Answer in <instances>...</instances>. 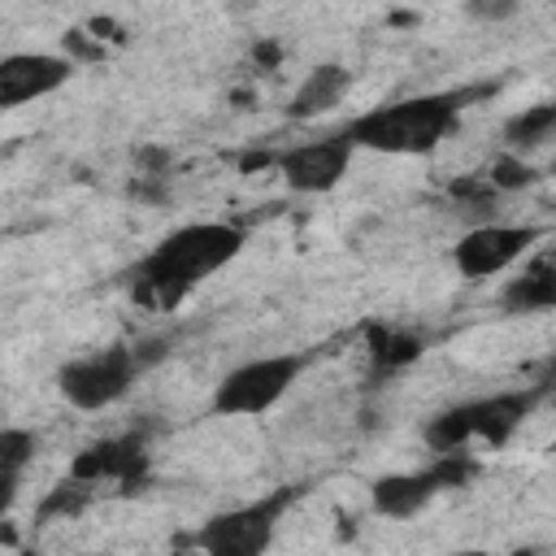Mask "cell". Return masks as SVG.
I'll return each mask as SVG.
<instances>
[{
  "label": "cell",
  "mask_w": 556,
  "mask_h": 556,
  "mask_svg": "<svg viewBox=\"0 0 556 556\" xmlns=\"http://www.w3.org/2000/svg\"><path fill=\"white\" fill-rule=\"evenodd\" d=\"M252 56H256L261 65H278V61H282V48L265 39V43H256V48H252Z\"/></svg>",
  "instance_id": "44dd1931"
},
{
  "label": "cell",
  "mask_w": 556,
  "mask_h": 556,
  "mask_svg": "<svg viewBox=\"0 0 556 556\" xmlns=\"http://www.w3.org/2000/svg\"><path fill=\"white\" fill-rule=\"evenodd\" d=\"M304 365H308V356H295V352L256 356V361L235 365L213 391V413L217 417H261V413H269L300 382Z\"/></svg>",
  "instance_id": "3957f363"
},
{
  "label": "cell",
  "mask_w": 556,
  "mask_h": 556,
  "mask_svg": "<svg viewBox=\"0 0 556 556\" xmlns=\"http://www.w3.org/2000/svg\"><path fill=\"white\" fill-rule=\"evenodd\" d=\"M456 117H460V96H413L361 113L343 135L352 148H369L387 156H426L447 139V130H456Z\"/></svg>",
  "instance_id": "7a4b0ae2"
},
{
  "label": "cell",
  "mask_w": 556,
  "mask_h": 556,
  "mask_svg": "<svg viewBox=\"0 0 556 556\" xmlns=\"http://www.w3.org/2000/svg\"><path fill=\"white\" fill-rule=\"evenodd\" d=\"M139 374V356L130 348H104V352H91V356H78L70 365L56 369V391L83 408V413H96V408H109L117 404L130 382Z\"/></svg>",
  "instance_id": "5b68a950"
},
{
  "label": "cell",
  "mask_w": 556,
  "mask_h": 556,
  "mask_svg": "<svg viewBox=\"0 0 556 556\" xmlns=\"http://www.w3.org/2000/svg\"><path fill=\"white\" fill-rule=\"evenodd\" d=\"M70 74H74V61L61 52H9L0 61V104L17 109L26 100L52 96L70 83Z\"/></svg>",
  "instance_id": "ba28073f"
},
{
  "label": "cell",
  "mask_w": 556,
  "mask_h": 556,
  "mask_svg": "<svg viewBox=\"0 0 556 556\" xmlns=\"http://www.w3.org/2000/svg\"><path fill=\"white\" fill-rule=\"evenodd\" d=\"M534 239H539L534 226H495V222L491 226H473L452 248V265H456L460 278L482 282V278H495V274L513 269L530 252Z\"/></svg>",
  "instance_id": "8992f818"
},
{
  "label": "cell",
  "mask_w": 556,
  "mask_h": 556,
  "mask_svg": "<svg viewBox=\"0 0 556 556\" xmlns=\"http://www.w3.org/2000/svg\"><path fill=\"white\" fill-rule=\"evenodd\" d=\"M469 439H473V430H469V413H465V404L443 408L439 417H430V421H426V447H430V452H439V456L460 452Z\"/></svg>",
  "instance_id": "2e32d148"
},
{
  "label": "cell",
  "mask_w": 556,
  "mask_h": 556,
  "mask_svg": "<svg viewBox=\"0 0 556 556\" xmlns=\"http://www.w3.org/2000/svg\"><path fill=\"white\" fill-rule=\"evenodd\" d=\"M378 356H382L387 365H404V361L421 356V339H413V334H382Z\"/></svg>",
  "instance_id": "ac0fdd59"
},
{
  "label": "cell",
  "mask_w": 556,
  "mask_h": 556,
  "mask_svg": "<svg viewBox=\"0 0 556 556\" xmlns=\"http://www.w3.org/2000/svg\"><path fill=\"white\" fill-rule=\"evenodd\" d=\"M239 252H243V230L239 226H230V222H191V226L169 230L152 248L139 278H143V287L161 291L165 300H178L182 291H191L208 274L226 269Z\"/></svg>",
  "instance_id": "6da1fadb"
},
{
  "label": "cell",
  "mask_w": 556,
  "mask_h": 556,
  "mask_svg": "<svg viewBox=\"0 0 556 556\" xmlns=\"http://www.w3.org/2000/svg\"><path fill=\"white\" fill-rule=\"evenodd\" d=\"M139 469H143V443L139 439H113V443L87 447L70 465V478L74 482H96V478H122V482H130Z\"/></svg>",
  "instance_id": "7c38bea8"
},
{
  "label": "cell",
  "mask_w": 556,
  "mask_h": 556,
  "mask_svg": "<svg viewBox=\"0 0 556 556\" xmlns=\"http://www.w3.org/2000/svg\"><path fill=\"white\" fill-rule=\"evenodd\" d=\"M486 182H491L495 191H521V187H530V182H534V169H530L517 152H504V156H495V161H491Z\"/></svg>",
  "instance_id": "e0dca14e"
},
{
  "label": "cell",
  "mask_w": 556,
  "mask_h": 556,
  "mask_svg": "<svg viewBox=\"0 0 556 556\" xmlns=\"http://www.w3.org/2000/svg\"><path fill=\"white\" fill-rule=\"evenodd\" d=\"M352 161V143L348 135L339 139H313V143H295L287 152L274 156V169L282 174V182L295 195H321L330 187H339V178L348 174Z\"/></svg>",
  "instance_id": "52a82bcc"
},
{
  "label": "cell",
  "mask_w": 556,
  "mask_h": 556,
  "mask_svg": "<svg viewBox=\"0 0 556 556\" xmlns=\"http://www.w3.org/2000/svg\"><path fill=\"white\" fill-rule=\"evenodd\" d=\"M30 456H35V434L30 430H17V426H9V430H0V508H9L13 504V491H17V478H22V469L30 465Z\"/></svg>",
  "instance_id": "9a60e30c"
},
{
  "label": "cell",
  "mask_w": 556,
  "mask_h": 556,
  "mask_svg": "<svg viewBox=\"0 0 556 556\" xmlns=\"http://www.w3.org/2000/svg\"><path fill=\"white\" fill-rule=\"evenodd\" d=\"M552 452H556V439H552Z\"/></svg>",
  "instance_id": "603a6c76"
},
{
  "label": "cell",
  "mask_w": 556,
  "mask_h": 556,
  "mask_svg": "<svg viewBox=\"0 0 556 556\" xmlns=\"http://www.w3.org/2000/svg\"><path fill=\"white\" fill-rule=\"evenodd\" d=\"M500 308H504V313L556 308V261H534V265H526L517 278H508L504 291H500Z\"/></svg>",
  "instance_id": "4fadbf2b"
},
{
  "label": "cell",
  "mask_w": 556,
  "mask_h": 556,
  "mask_svg": "<svg viewBox=\"0 0 556 556\" xmlns=\"http://www.w3.org/2000/svg\"><path fill=\"white\" fill-rule=\"evenodd\" d=\"M547 139H556V100L530 104V109H521V113H513L504 122V143L517 156L530 152V148H539V143H547Z\"/></svg>",
  "instance_id": "5bb4252c"
},
{
  "label": "cell",
  "mask_w": 556,
  "mask_h": 556,
  "mask_svg": "<svg viewBox=\"0 0 556 556\" xmlns=\"http://www.w3.org/2000/svg\"><path fill=\"white\" fill-rule=\"evenodd\" d=\"M348 83H352L348 65H339V61L313 65V70L300 78V87L291 91V100H287V117H295V122H308V117H321V113H330V109L343 100Z\"/></svg>",
  "instance_id": "8fae6325"
},
{
  "label": "cell",
  "mask_w": 556,
  "mask_h": 556,
  "mask_svg": "<svg viewBox=\"0 0 556 556\" xmlns=\"http://www.w3.org/2000/svg\"><path fill=\"white\" fill-rule=\"evenodd\" d=\"M439 486L443 482H439L434 469H421V473H387V478H378L369 486V504H374V513L400 521V517H417L434 500Z\"/></svg>",
  "instance_id": "30bf717a"
},
{
  "label": "cell",
  "mask_w": 556,
  "mask_h": 556,
  "mask_svg": "<svg viewBox=\"0 0 556 556\" xmlns=\"http://www.w3.org/2000/svg\"><path fill=\"white\" fill-rule=\"evenodd\" d=\"M65 56H70V61H74V56H83V61H96V56H104V48L87 43V30H70V35H65Z\"/></svg>",
  "instance_id": "ffe728a7"
},
{
  "label": "cell",
  "mask_w": 556,
  "mask_h": 556,
  "mask_svg": "<svg viewBox=\"0 0 556 556\" xmlns=\"http://www.w3.org/2000/svg\"><path fill=\"white\" fill-rule=\"evenodd\" d=\"M552 174H556V156H552Z\"/></svg>",
  "instance_id": "7402d4cb"
},
{
  "label": "cell",
  "mask_w": 556,
  "mask_h": 556,
  "mask_svg": "<svg viewBox=\"0 0 556 556\" xmlns=\"http://www.w3.org/2000/svg\"><path fill=\"white\" fill-rule=\"evenodd\" d=\"M469 13H473L478 22H504V17L517 13V4H513V0H473Z\"/></svg>",
  "instance_id": "d6986e66"
},
{
  "label": "cell",
  "mask_w": 556,
  "mask_h": 556,
  "mask_svg": "<svg viewBox=\"0 0 556 556\" xmlns=\"http://www.w3.org/2000/svg\"><path fill=\"white\" fill-rule=\"evenodd\" d=\"M534 404H539V391H500V395H486V400H469L465 404L469 430H473V439L500 447L534 413Z\"/></svg>",
  "instance_id": "9c48e42d"
},
{
  "label": "cell",
  "mask_w": 556,
  "mask_h": 556,
  "mask_svg": "<svg viewBox=\"0 0 556 556\" xmlns=\"http://www.w3.org/2000/svg\"><path fill=\"white\" fill-rule=\"evenodd\" d=\"M287 500H291V491H278V495H265L256 504H243V508L208 517L200 526V534H195L200 556H265L269 543H274V530H278V517H282Z\"/></svg>",
  "instance_id": "277c9868"
}]
</instances>
